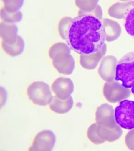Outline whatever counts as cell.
Listing matches in <instances>:
<instances>
[{
    "instance_id": "obj_13",
    "label": "cell",
    "mask_w": 134,
    "mask_h": 151,
    "mask_svg": "<svg viewBox=\"0 0 134 151\" xmlns=\"http://www.w3.org/2000/svg\"><path fill=\"white\" fill-rule=\"evenodd\" d=\"M17 26L5 22L1 23V37L2 40L8 43H14L18 38Z\"/></svg>"
},
{
    "instance_id": "obj_23",
    "label": "cell",
    "mask_w": 134,
    "mask_h": 151,
    "mask_svg": "<svg viewBox=\"0 0 134 151\" xmlns=\"http://www.w3.org/2000/svg\"><path fill=\"white\" fill-rule=\"evenodd\" d=\"M131 93H132V95H133V96H134V85L131 88Z\"/></svg>"
},
{
    "instance_id": "obj_7",
    "label": "cell",
    "mask_w": 134,
    "mask_h": 151,
    "mask_svg": "<svg viewBox=\"0 0 134 151\" xmlns=\"http://www.w3.org/2000/svg\"><path fill=\"white\" fill-rule=\"evenodd\" d=\"M56 142V135L51 130H43L37 134L29 149L31 151H51Z\"/></svg>"
},
{
    "instance_id": "obj_1",
    "label": "cell",
    "mask_w": 134,
    "mask_h": 151,
    "mask_svg": "<svg viewBox=\"0 0 134 151\" xmlns=\"http://www.w3.org/2000/svg\"><path fill=\"white\" fill-rule=\"evenodd\" d=\"M106 40L105 28L101 19L79 10L78 15L70 22L65 40L77 54L89 55L101 51Z\"/></svg>"
},
{
    "instance_id": "obj_3",
    "label": "cell",
    "mask_w": 134,
    "mask_h": 151,
    "mask_svg": "<svg viewBox=\"0 0 134 151\" xmlns=\"http://www.w3.org/2000/svg\"><path fill=\"white\" fill-rule=\"evenodd\" d=\"M115 81H121L123 86L131 88L134 85V51L124 55L117 64Z\"/></svg>"
},
{
    "instance_id": "obj_10",
    "label": "cell",
    "mask_w": 134,
    "mask_h": 151,
    "mask_svg": "<svg viewBox=\"0 0 134 151\" xmlns=\"http://www.w3.org/2000/svg\"><path fill=\"white\" fill-rule=\"evenodd\" d=\"M116 61V58L112 56L106 57L102 60L98 73L103 80L109 82L115 79Z\"/></svg>"
},
{
    "instance_id": "obj_9",
    "label": "cell",
    "mask_w": 134,
    "mask_h": 151,
    "mask_svg": "<svg viewBox=\"0 0 134 151\" xmlns=\"http://www.w3.org/2000/svg\"><path fill=\"white\" fill-rule=\"evenodd\" d=\"M52 88L56 96L60 99H67L74 90V84L70 78L60 77L54 81Z\"/></svg>"
},
{
    "instance_id": "obj_14",
    "label": "cell",
    "mask_w": 134,
    "mask_h": 151,
    "mask_svg": "<svg viewBox=\"0 0 134 151\" xmlns=\"http://www.w3.org/2000/svg\"><path fill=\"white\" fill-rule=\"evenodd\" d=\"M74 101L71 96L67 99H60L56 96H53L49 104V108L54 112L59 114H64L69 112L72 109Z\"/></svg>"
},
{
    "instance_id": "obj_2",
    "label": "cell",
    "mask_w": 134,
    "mask_h": 151,
    "mask_svg": "<svg viewBox=\"0 0 134 151\" xmlns=\"http://www.w3.org/2000/svg\"><path fill=\"white\" fill-rule=\"evenodd\" d=\"M70 53V49L64 43H57L49 49V54L53 65L60 73L66 75L73 73L75 61Z\"/></svg>"
},
{
    "instance_id": "obj_8",
    "label": "cell",
    "mask_w": 134,
    "mask_h": 151,
    "mask_svg": "<svg viewBox=\"0 0 134 151\" xmlns=\"http://www.w3.org/2000/svg\"><path fill=\"white\" fill-rule=\"evenodd\" d=\"M95 120L97 123L110 129H114L118 126L115 120V110L108 104H103L97 108Z\"/></svg>"
},
{
    "instance_id": "obj_21",
    "label": "cell",
    "mask_w": 134,
    "mask_h": 151,
    "mask_svg": "<svg viewBox=\"0 0 134 151\" xmlns=\"http://www.w3.org/2000/svg\"><path fill=\"white\" fill-rule=\"evenodd\" d=\"M97 123H94L90 126L87 130V136L88 139L93 143L96 145H99L101 144V142L98 138L96 133V127Z\"/></svg>"
},
{
    "instance_id": "obj_5",
    "label": "cell",
    "mask_w": 134,
    "mask_h": 151,
    "mask_svg": "<svg viewBox=\"0 0 134 151\" xmlns=\"http://www.w3.org/2000/svg\"><path fill=\"white\" fill-rule=\"evenodd\" d=\"M116 122L119 127L127 130L134 129V101L123 100L115 109Z\"/></svg>"
},
{
    "instance_id": "obj_19",
    "label": "cell",
    "mask_w": 134,
    "mask_h": 151,
    "mask_svg": "<svg viewBox=\"0 0 134 151\" xmlns=\"http://www.w3.org/2000/svg\"><path fill=\"white\" fill-rule=\"evenodd\" d=\"M72 19V18L70 17H65L62 18L59 22L58 27V32L61 37L64 40L66 39L67 35Z\"/></svg>"
},
{
    "instance_id": "obj_20",
    "label": "cell",
    "mask_w": 134,
    "mask_h": 151,
    "mask_svg": "<svg viewBox=\"0 0 134 151\" xmlns=\"http://www.w3.org/2000/svg\"><path fill=\"white\" fill-rule=\"evenodd\" d=\"M75 4L80 9V11L84 13H89L95 9L98 1H75Z\"/></svg>"
},
{
    "instance_id": "obj_17",
    "label": "cell",
    "mask_w": 134,
    "mask_h": 151,
    "mask_svg": "<svg viewBox=\"0 0 134 151\" xmlns=\"http://www.w3.org/2000/svg\"><path fill=\"white\" fill-rule=\"evenodd\" d=\"M1 17L3 22L14 24L21 22L22 19L23 15L21 11L10 13L7 12L4 8H2L1 10Z\"/></svg>"
},
{
    "instance_id": "obj_12",
    "label": "cell",
    "mask_w": 134,
    "mask_h": 151,
    "mask_svg": "<svg viewBox=\"0 0 134 151\" xmlns=\"http://www.w3.org/2000/svg\"><path fill=\"white\" fill-rule=\"evenodd\" d=\"M106 45L101 51L95 54L89 55H80V63L82 67L86 69L93 70L95 69L100 60L105 55L106 52Z\"/></svg>"
},
{
    "instance_id": "obj_16",
    "label": "cell",
    "mask_w": 134,
    "mask_h": 151,
    "mask_svg": "<svg viewBox=\"0 0 134 151\" xmlns=\"http://www.w3.org/2000/svg\"><path fill=\"white\" fill-rule=\"evenodd\" d=\"M123 24L126 32L134 39V1L130 2L125 9Z\"/></svg>"
},
{
    "instance_id": "obj_15",
    "label": "cell",
    "mask_w": 134,
    "mask_h": 151,
    "mask_svg": "<svg viewBox=\"0 0 134 151\" xmlns=\"http://www.w3.org/2000/svg\"><path fill=\"white\" fill-rule=\"evenodd\" d=\"M1 47L6 54L14 57L21 55L23 52L25 48V43L22 38L18 35L17 40L14 43H8L2 40Z\"/></svg>"
},
{
    "instance_id": "obj_18",
    "label": "cell",
    "mask_w": 134,
    "mask_h": 151,
    "mask_svg": "<svg viewBox=\"0 0 134 151\" xmlns=\"http://www.w3.org/2000/svg\"><path fill=\"white\" fill-rule=\"evenodd\" d=\"M4 7L7 12L10 13H14L19 11V10L23 5L24 1H3Z\"/></svg>"
},
{
    "instance_id": "obj_22",
    "label": "cell",
    "mask_w": 134,
    "mask_h": 151,
    "mask_svg": "<svg viewBox=\"0 0 134 151\" xmlns=\"http://www.w3.org/2000/svg\"><path fill=\"white\" fill-rule=\"evenodd\" d=\"M125 142L128 149L134 151V129L130 130L127 134Z\"/></svg>"
},
{
    "instance_id": "obj_4",
    "label": "cell",
    "mask_w": 134,
    "mask_h": 151,
    "mask_svg": "<svg viewBox=\"0 0 134 151\" xmlns=\"http://www.w3.org/2000/svg\"><path fill=\"white\" fill-rule=\"evenodd\" d=\"M27 92L29 100L39 106L47 105L53 97L49 85L43 81H37L30 84Z\"/></svg>"
},
{
    "instance_id": "obj_6",
    "label": "cell",
    "mask_w": 134,
    "mask_h": 151,
    "mask_svg": "<svg viewBox=\"0 0 134 151\" xmlns=\"http://www.w3.org/2000/svg\"><path fill=\"white\" fill-rule=\"evenodd\" d=\"M131 91L123 86L118 81L107 82L103 88L105 99L111 103H117L130 96Z\"/></svg>"
},
{
    "instance_id": "obj_11",
    "label": "cell",
    "mask_w": 134,
    "mask_h": 151,
    "mask_svg": "<svg viewBox=\"0 0 134 151\" xmlns=\"http://www.w3.org/2000/svg\"><path fill=\"white\" fill-rule=\"evenodd\" d=\"M96 130L98 138L101 144L106 141L113 142L118 140L123 134L122 129L119 126L114 129H110L97 123Z\"/></svg>"
}]
</instances>
